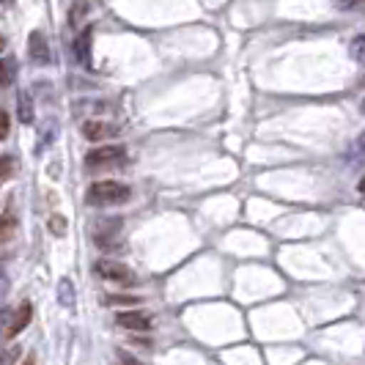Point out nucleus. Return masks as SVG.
Wrapping results in <instances>:
<instances>
[{
	"instance_id": "nucleus-14",
	"label": "nucleus",
	"mask_w": 365,
	"mask_h": 365,
	"mask_svg": "<svg viewBox=\"0 0 365 365\" xmlns=\"http://www.w3.org/2000/svg\"><path fill=\"white\" fill-rule=\"evenodd\" d=\"M47 228H50V234H53V237H66L69 222H66L63 215H53V217L47 220Z\"/></svg>"
},
{
	"instance_id": "nucleus-11",
	"label": "nucleus",
	"mask_w": 365,
	"mask_h": 365,
	"mask_svg": "<svg viewBox=\"0 0 365 365\" xmlns=\"http://www.w3.org/2000/svg\"><path fill=\"white\" fill-rule=\"evenodd\" d=\"M102 305H124V308H135V305H140V297H127V294H108L105 299H102Z\"/></svg>"
},
{
	"instance_id": "nucleus-17",
	"label": "nucleus",
	"mask_w": 365,
	"mask_h": 365,
	"mask_svg": "<svg viewBox=\"0 0 365 365\" xmlns=\"http://www.w3.org/2000/svg\"><path fill=\"white\" fill-rule=\"evenodd\" d=\"M14 228H17V220H14V215H3V225H0V237L9 239L11 234H14Z\"/></svg>"
},
{
	"instance_id": "nucleus-23",
	"label": "nucleus",
	"mask_w": 365,
	"mask_h": 365,
	"mask_svg": "<svg viewBox=\"0 0 365 365\" xmlns=\"http://www.w3.org/2000/svg\"><path fill=\"white\" fill-rule=\"evenodd\" d=\"M357 192H360V195H365V176L360 179V184H357Z\"/></svg>"
},
{
	"instance_id": "nucleus-12",
	"label": "nucleus",
	"mask_w": 365,
	"mask_h": 365,
	"mask_svg": "<svg viewBox=\"0 0 365 365\" xmlns=\"http://www.w3.org/2000/svg\"><path fill=\"white\" fill-rule=\"evenodd\" d=\"M58 302L66 305V308H72L74 305V286L69 277H63V280L58 283Z\"/></svg>"
},
{
	"instance_id": "nucleus-21",
	"label": "nucleus",
	"mask_w": 365,
	"mask_h": 365,
	"mask_svg": "<svg viewBox=\"0 0 365 365\" xmlns=\"http://www.w3.org/2000/svg\"><path fill=\"white\" fill-rule=\"evenodd\" d=\"M118 357H121V365H143L140 360H135V357H129L127 351H118Z\"/></svg>"
},
{
	"instance_id": "nucleus-19",
	"label": "nucleus",
	"mask_w": 365,
	"mask_h": 365,
	"mask_svg": "<svg viewBox=\"0 0 365 365\" xmlns=\"http://www.w3.org/2000/svg\"><path fill=\"white\" fill-rule=\"evenodd\" d=\"M335 3V9H341V11H349V9H357L363 0H332Z\"/></svg>"
},
{
	"instance_id": "nucleus-22",
	"label": "nucleus",
	"mask_w": 365,
	"mask_h": 365,
	"mask_svg": "<svg viewBox=\"0 0 365 365\" xmlns=\"http://www.w3.org/2000/svg\"><path fill=\"white\" fill-rule=\"evenodd\" d=\"M357 151H360V154L365 151V132L360 135V138H357Z\"/></svg>"
},
{
	"instance_id": "nucleus-18",
	"label": "nucleus",
	"mask_w": 365,
	"mask_h": 365,
	"mask_svg": "<svg viewBox=\"0 0 365 365\" xmlns=\"http://www.w3.org/2000/svg\"><path fill=\"white\" fill-rule=\"evenodd\" d=\"M19 346H14V349H9V351H3V365H14L19 360Z\"/></svg>"
},
{
	"instance_id": "nucleus-13",
	"label": "nucleus",
	"mask_w": 365,
	"mask_h": 365,
	"mask_svg": "<svg viewBox=\"0 0 365 365\" xmlns=\"http://www.w3.org/2000/svg\"><path fill=\"white\" fill-rule=\"evenodd\" d=\"M14 77H17V61L11 55H3V88L11 86Z\"/></svg>"
},
{
	"instance_id": "nucleus-16",
	"label": "nucleus",
	"mask_w": 365,
	"mask_h": 365,
	"mask_svg": "<svg viewBox=\"0 0 365 365\" xmlns=\"http://www.w3.org/2000/svg\"><path fill=\"white\" fill-rule=\"evenodd\" d=\"M0 168H3V170H0V179L9 182L11 173H14V157H11V154H3V157H0Z\"/></svg>"
},
{
	"instance_id": "nucleus-15",
	"label": "nucleus",
	"mask_w": 365,
	"mask_h": 365,
	"mask_svg": "<svg viewBox=\"0 0 365 365\" xmlns=\"http://www.w3.org/2000/svg\"><path fill=\"white\" fill-rule=\"evenodd\" d=\"M349 53H351V58H354V61L365 63V34H363V36L351 38V44H349Z\"/></svg>"
},
{
	"instance_id": "nucleus-3",
	"label": "nucleus",
	"mask_w": 365,
	"mask_h": 365,
	"mask_svg": "<svg viewBox=\"0 0 365 365\" xmlns=\"http://www.w3.org/2000/svg\"><path fill=\"white\" fill-rule=\"evenodd\" d=\"M93 272L99 274L102 280L118 283V286H135V283H138V274L132 272L127 264H121V261H110V258H99V261L93 264Z\"/></svg>"
},
{
	"instance_id": "nucleus-6",
	"label": "nucleus",
	"mask_w": 365,
	"mask_h": 365,
	"mask_svg": "<svg viewBox=\"0 0 365 365\" xmlns=\"http://www.w3.org/2000/svg\"><path fill=\"white\" fill-rule=\"evenodd\" d=\"M28 55L34 58V63H41V66L50 63V44H47V38H44L41 31H34L28 36Z\"/></svg>"
},
{
	"instance_id": "nucleus-8",
	"label": "nucleus",
	"mask_w": 365,
	"mask_h": 365,
	"mask_svg": "<svg viewBox=\"0 0 365 365\" xmlns=\"http://www.w3.org/2000/svg\"><path fill=\"white\" fill-rule=\"evenodd\" d=\"M83 135L91 143H102V140H108L113 135H118V127H113L108 121H86L83 124Z\"/></svg>"
},
{
	"instance_id": "nucleus-2",
	"label": "nucleus",
	"mask_w": 365,
	"mask_h": 365,
	"mask_svg": "<svg viewBox=\"0 0 365 365\" xmlns=\"http://www.w3.org/2000/svg\"><path fill=\"white\" fill-rule=\"evenodd\" d=\"M124 163H127V148L124 146H96L86 154V168H88V170L121 168Z\"/></svg>"
},
{
	"instance_id": "nucleus-5",
	"label": "nucleus",
	"mask_w": 365,
	"mask_h": 365,
	"mask_svg": "<svg viewBox=\"0 0 365 365\" xmlns=\"http://www.w3.org/2000/svg\"><path fill=\"white\" fill-rule=\"evenodd\" d=\"M115 322H118V327L129 329V332H146V329H151V316L143 311H121L115 316Z\"/></svg>"
},
{
	"instance_id": "nucleus-25",
	"label": "nucleus",
	"mask_w": 365,
	"mask_h": 365,
	"mask_svg": "<svg viewBox=\"0 0 365 365\" xmlns=\"http://www.w3.org/2000/svg\"><path fill=\"white\" fill-rule=\"evenodd\" d=\"M360 110H363V113H365V99H363V105H360Z\"/></svg>"
},
{
	"instance_id": "nucleus-4",
	"label": "nucleus",
	"mask_w": 365,
	"mask_h": 365,
	"mask_svg": "<svg viewBox=\"0 0 365 365\" xmlns=\"http://www.w3.org/2000/svg\"><path fill=\"white\" fill-rule=\"evenodd\" d=\"M118 234H121V220L118 217H102L96 220V225H93V242L102 250H110L115 245Z\"/></svg>"
},
{
	"instance_id": "nucleus-24",
	"label": "nucleus",
	"mask_w": 365,
	"mask_h": 365,
	"mask_svg": "<svg viewBox=\"0 0 365 365\" xmlns=\"http://www.w3.org/2000/svg\"><path fill=\"white\" fill-rule=\"evenodd\" d=\"M11 3H14V0H3V6H11Z\"/></svg>"
},
{
	"instance_id": "nucleus-7",
	"label": "nucleus",
	"mask_w": 365,
	"mask_h": 365,
	"mask_svg": "<svg viewBox=\"0 0 365 365\" xmlns=\"http://www.w3.org/2000/svg\"><path fill=\"white\" fill-rule=\"evenodd\" d=\"M31 319H34V305H31V302H22L17 308V313H14V319L6 324V338H9V341L17 338L19 332L31 324Z\"/></svg>"
},
{
	"instance_id": "nucleus-9",
	"label": "nucleus",
	"mask_w": 365,
	"mask_h": 365,
	"mask_svg": "<svg viewBox=\"0 0 365 365\" xmlns=\"http://www.w3.org/2000/svg\"><path fill=\"white\" fill-rule=\"evenodd\" d=\"M74 53H77V61L80 63H91V28H86L80 36H77V41H74Z\"/></svg>"
},
{
	"instance_id": "nucleus-1",
	"label": "nucleus",
	"mask_w": 365,
	"mask_h": 365,
	"mask_svg": "<svg viewBox=\"0 0 365 365\" xmlns=\"http://www.w3.org/2000/svg\"><path fill=\"white\" fill-rule=\"evenodd\" d=\"M129 198H132V190L121 182H96L86 192V201L91 206H121Z\"/></svg>"
},
{
	"instance_id": "nucleus-10",
	"label": "nucleus",
	"mask_w": 365,
	"mask_h": 365,
	"mask_svg": "<svg viewBox=\"0 0 365 365\" xmlns=\"http://www.w3.org/2000/svg\"><path fill=\"white\" fill-rule=\"evenodd\" d=\"M17 115L19 124H34V102H31V93L28 91L17 93Z\"/></svg>"
},
{
	"instance_id": "nucleus-20",
	"label": "nucleus",
	"mask_w": 365,
	"mask_h": 365,
	"mask_svg": "<svg viewBox=\"0 0 365 365\" xmlns=\"http://www.w3.org/2000/svg\"><path fill=\"white\" fill-rule=\"evenodd\" d=\"M6 135H9V113L3 110V113H0V138L6 140Z\"/></svg>"
}]
</instances>
